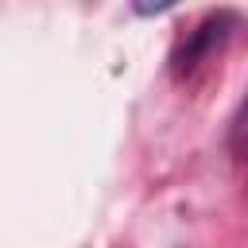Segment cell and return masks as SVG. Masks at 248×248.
<instances>
[{
  "mask_svg": "<svg viewBox=\"0 0 248 248\" xmlns=\"http://www.w3.org/2000/svg\"><path fill=\"white\" fill-rule=\"evenodd\" d=\"M229 23H232V16H229V12L209 16V19H205L190 39H186V46L174 54V74H178V78H182V74H194V70H198V66H202V62H205V58H209L225 39H229V31H225Z\"/></svg>",
  "mask_w": 248,
  "mask_h": 248,
  "instance_id": "1",
  "label": "cell"
},
{
  "mask_svg": "<svg viewBox=\"0 0 248 248\" xmlns=\"http://www.w3.org/2000/svg\"><path fill=\"white\" fill-rule=\"evenodd\" d=\"M229 151H232L240 163H248V93H244V101H240V108H236V116H232V128H229Z\"/></svg>",
  "mask_w": 248,
  "mask_h": 248,
  "instance_id": "2",
  "label": "cell"
}]
</instances>
